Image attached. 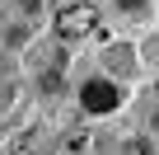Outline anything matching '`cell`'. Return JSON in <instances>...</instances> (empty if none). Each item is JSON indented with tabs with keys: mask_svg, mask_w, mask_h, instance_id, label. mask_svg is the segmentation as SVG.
<instances>
[{
	"mask_svg": "<svg viewBox=\"0 0 159 155\" xmlns=\"http://www.w3.org/2000/svg\"><path fill=\"white\" fill-rule=\"evenodd\" d=\"M94 24H98V10L94 5H66L56 14V33L61 38H84V33H94Z\"/></svg>",
	"mask_w": 159,
	"mask_h": 155,
	"instance_id": "cell-1",
	"label": "cell"
},
{
	"mask_svg": "<svg viewBox=\"0 0 159 155\" xmlns=\"http://www.w3.org/2000/svg\"><path fill=\"white\" fill-rule=\"evenodd\" d=\"M80 99H84V108H89V113H112V108L122 104V90H117V85H108V80H89L84 90H80Z\"/></svg>",
	"mask_w": 159,
	"mask_h": 155,
	"instance_id": "cell-2",
	"label": "cell"
},
{
	"mask_svg": "<svg viewBox=\"0 0 159 155\" xmlns=\"http://www.w3.org/2000/svg\"><path fill=\"white\" fill-rule=\"evenodd\" d=\"M33 136H38V132H24V136L14 141V155H33V150H38V141H33Z\"/></svg>",
	"mask_w": 159,
	"mask_h": 155,
	"instance_id": "cell-3",
	"label": "cell"
},
{
	"mask_svg": "<svg viewBox=\"0 0 159 155\" xmlns=\"http://www.w3.org/2000/svg\"><path fill=\"white\" fill-rule=\"evenodd\" d=\"M80 150H84V136H66V141H61V150H56V155H80Z\"/></svg>",
	"mask_w": 159,
	"mask_h": 155,
	"instance_id": "cell-4",
	"label": "cell"
},
{
	"mask_svg": "<svg viewBox=\"0 0 159 155\" xmlns=\"http://www.w3.org/2000/svg\"><path fill=\"white\" fill-rule=\"evenodd\" d=\"M42 90H47V94H56V90H61V70H56V66L42 75Z\"/></svg>",
	"mask_w": 159,
	"mask_h": 155,
	"instance_id": "cell-5",
	"label": "cell"
},
{
	"mask_svg": "<svg viewBox=\"0 0 159 155\" xmlns=\"http://www.w3.org/2000/svg\"><path fill=\"white\" fill-rule=\"evenodd\" d=\"M5 108H10V90H5V94H0V113H5Z\"/></svg>",
	"mask_w": 159,
	"mask_h": 155,
	"instance_id": "cell-6",
	"label": "cell"
},
{
	"mask_svg": "<svg viewBox=\"0 0 159 155\" xmlns=\"http://www.w3.org/2000/svg\"><path fill=\"white\" fill-rule=\"evenodd\" d=\"M154 132H159V104H154Z\"/></svg>",
	"mask_w": 159,
	"mask_h": 155,
	"instance_id": "cell-7",
	"label": "cell"
},
{
	"mask_svg": "<svg viewBox=\"0 0 159 155\" xmlns=\"http://www.w3.org/2000/svg\"><path fill=\"white\" fill-rule=\"evenodd\" d=\"M24 5H38V0H24Z\"/></svg>",
	"mask_w": 159,
	"mask_h": 155,
	"instance_id": "cell-8",
	"label": "cell"
}]
</instances>
